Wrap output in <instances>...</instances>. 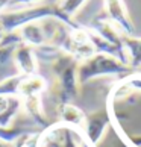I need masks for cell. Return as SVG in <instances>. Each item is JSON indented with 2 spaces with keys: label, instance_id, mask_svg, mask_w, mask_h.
<instances>
[{
  "label": "cell",
  "instance_id": "6da1fadb",
  "mask_svg": "<svg viewBox=\"0 0 141 147\" xmlns=\"http://www.w3.org/2000/svg\"><path fill=\"white\" fill-rule=\"evenodd\" d=\"M132 68L126 64L118 61L117 58L109 56L106 53H96L91 58L85 59L78 67V82L82 85L88 82L90 79L97 76H106V74H131Z\"/></svg>",
  "mask_w": 141,
  "mask_h": 147
},
{
  "label": "cell",
  "instance_id": "7a4b0ae2",
  "mask_svg": "<svg viewBox=\"0 0 141 147\" xmlns=\"http://www.w3.org/2000/svg\"><path fill=\"white\" fill-rule=\"evenodd\" d=\"M46 17H56L64 23V17L59 11V3L41 5V6H32L23 11H11V12H0V29L3 32H14V29L23 28L28 23H34L36 20Z\"/></svg>",
  "mask_w": 141,
  "mask_h": 147
},
{
  "label": "cell",
  "instance_id": "3957f363",
  "mask_svg": "<svg viewBox=\"0 0 141 147\" xmlns=\"http://www.w3.org/2000/svg\"><path fill=\"white\" fill-rule=\"evenodd\" d=\"M105 6H106V14H108L106 18L109 21H114L121 29V34L132 35L134 24L128 15L124 0H105Z\"/></svg>",
  "mask_w": 141,
  "mask_h": 147
},
{
  "label": "cell",
  "instance_id": "277c9868",
  "mask_svg": "<svg viewBox=\"0 0 141 147\" xmlns=\"http://www.w3.org/2000/svg\"><path fill=\"white\" fill-rule=\"evenodd\" d=\"M109 121H111V118H109L106 111L94 112V114L86 117L84 127H85V134L88 137V141L91 143V146H96L100 141L103 132L109 126Z\"/></svg>",
  "mask_w": 141,
  "mask_h": 147
},
{
  "label": "cell",
  "instance_id": "5b68a950",
  "mask_svg": "<svg viewBox=\"0 0 141 147\" xmlns=\"http://www.w3.org/2000/svg\"><path fill=\"white\" fill-rule=\"evenodd\" d=\"M12 58H14L15 64H17V67L20 68V71L23 76H34L36 73L38 59L35 56V52L30 49V46L21 42V44L15 49Z\"/></svg>",
  "mask_w": 141,
  "mask_h": 147
},
{
  "label": "cell",
  "instance_id": "8992f818",
  "mask_svg": "<svg viewBox=\"0 0 141 147\" xmlns=\"http://www.w3.org/2000/svg\"><path fill=\"white\" fill-rule=\"evenodd\" d=\"M121 44L128 53V65L134 68L141 67V38L121 34Z\"/></svg>",
  "mask_w": 141,
  "mask_h": 147
},
{
  "label": "cell",
  "instance_id": "52a82bcc",
  "mask_svg": "<svg viewBox=\"0 0 141 147\" xmlns=\"http://www.w3.org/2000/svg\"><path fill=\"white\" fill-rule=\"evenodd\" d=\"M21 100L14 96H0V127H8L11 120L20 111Z\"/></svg>",
  "mask_w": 141,
  "mask_h": 147
},
{
  "label": "cell",
  "instance_id": "ba28073f",
  "mask_svg": "<svg viewBox=\"0 0 141 147\" xmlns=\"http://www.w3.org/2000/svg\"><path fill=\"white\" fill-rule=\"evenodd\" d=\"M44 88H46V80L41 76H36V74L24 76L18 85V94H21L24 99L32 96H40Z\"/></svg>",
  "mask_w": 141,
  "mask_h": 147
},
{
  "label": "cell",
  "instance_id": "9c48e42d",
  "mask_svg": "<svg viewBox=\"0 0 141 147\" xmlns=\"http://www.w3.org/2000/svg\"><path fill=\"white\" fill-rule=\"evenodd\" d=\"M21 40L24 41H28L30 42V44H34V46H44V42L47 41V35H46V32L43 30L41 26H38L35 21L34 23H28V24H24L23 28H21Z\"/></svg>",
  "mask_w": 141,
  "mask_h": 147
},
{
  "label": "cell",
  "instance_id": "30bf717a",
  "mask_svg": "<svg viewBox=\"0 0 141 147\" xmlns=\"http://www.w3.org/2000/svg\"><path fill=\"white\" fill-rule=\"evenodd\" d=\"M23 40L18 34L9 32V34L3 35V38L0 40V64H5L11 56H14V52L17 49Z\"/></svg>",
  "mask_w": 141,
  "mask_h": 147
},
{
  "label": "cell",
  "instance_id": "8fae6325",
  "mask_svg": "<svg viewBox=\"0 0 141 147\" xmlns=\"http://www.w3.org/2000/svg\"><path fill=\"white\" fill-rule=\"evenodd\" d=\"M86 2V0H61L59 2V11H61L62 17H64V24H67L72 29H78L80 26L78 23H74L72 17L80 9V6Z\"/></svg>",
  "mask_w": 141,
  "mask_h": 147
},
{
  "label": "cell",
  "instance_id": "7c38bea8",
  "mask_svg": "<svg viewBox=\"0 0 141 147\" xmlns=\"http://www.w3.org/2000/svg\"><path fill=\"white\" fill-rule=\"evenodd\" d=\"M61 120L67 124H73V126H78V127H84L85 126V120L86 115L73 105L70 103H64L61 106Z\"/></svg>",
  "mask_w": 141,
  "mask_h": 147
},
{
  "label": "cell",
  "instance_id": "4fadbf2b",
  "mask_svg": "<svg viewBox=\"0 0 141 147\" xmlns=\"http://www.w3.org/2000/svg\"><path fill=\"white\" fill-rule=\"evenodd\" d=\"M53 135L56 137L55 140L52 141L53 147H79L78 143H76L74 138H73L72 130L67 129V127L59 129V134H56V130H55V132H53Z\"/></svg>",
  "mask_w": 141,
  "mask_h": 147
},
{
  "label": "cell",
  "instance_id": "5bb4252c",
  "mask_svg": "<svg viewBox=\"0 0 141 147\" xmlns=\"http://www.w3.org/2000/svg\"><path fill=\"white\" fill-rule=\"evenodd\" d=\"M32 2H36V0H12L11 5H17V3H32Z\"/></svg>",
  "mask_w": 141,
  "mask_h": 147
},
{
  "label": "cell",
  "instance_id": "9a60e30c",
  "mask_svg": "<svg viewBox=\"0 0 141 147\" xmlns=\"http://www.w3.org/2000/svg\"><path fill=\"white\" fill-rule=\"evenodd\" d=\"M12 0H0V12H2V9L6 6V5H11Z\"/></svg>",
  "mask_w": 141,
  "mask_h": 147
}]
</instances>
